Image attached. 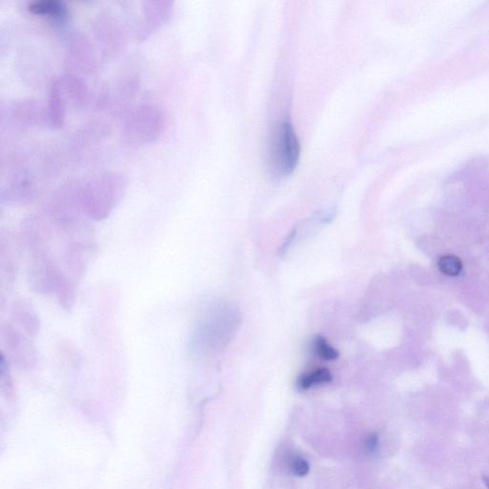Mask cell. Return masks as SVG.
<instances>
[{
  "instance_id": "6da1fadb",
  "label": "cell",
  "mask_w": 489,
  "mask_h": 489,
  "mask_svg": "<svg viewBox=\"0 0 489 489\" xmlns=\"http://www.w3.org/2000/svg\"><path fill=\"white\" fill-rule=\"evenodd\" d=\"M125 191L123 177L115 174L99 175L90 180L80 191V208L87 217L103 220L118 205Z\"/></svg>"
},
{
  "instance_id": "ba28073f",
  "label": "cell",
  "mask_w": 489,
  "mask_h": 489,
  "mask_svg": "<svg viewBox=\"0 0 489 489\" xmlns=\"http://www.w3.org/2000/svg\"><path fill=\"white\" fill-rule=\"evenodd\" d=\"M333 381L332 374L329 370L321 368L311 372L310 374H305L298 379V386L301 390H307L313 386L323 385V384L330 383Z\"/></svg>"
},
{
  "instance_id": "8fae6325",
  "label": "cell",
  "mask_w": 489,
  "mask_h": 489,
  "mask_svg": "<svg viewBox=\"0 0 489 489\" xmlns=\"http://www.w3.org/2000/svg\"><path fill=\"white\" fill-rule=\"evenodd\" d=\"M289 468L293 472L294 475L303 477L307 475L310 471V466L308 462L301 457H294L289 463Z\"/></svg>"
},
{
  "instance_id": "277c9868",
  "label": "cell",
  "mask_w": 489,
  "mask_h": 489,
  "mask_svg": "<svg viewBox=\"0 0 489 489\" xmlns=\"http://www.w3.org/2000/svg\"><path fill=\"white\" fill-rule=\"evenodd\" d=\"M171 2L150 1L145 2L143 8L142 36H150L152 32L159 29L167 23L172 10Z\"/></svg>"
},
{
  "instance_id": "8992f818",
  "label": "cell",
  "mask_w": 489,
  "mask_h": 489,
  "mask_svg": "<svg viewBox=\"0 0 489 489\" xmlns=\"http://www.w3.org/2000/svg\"><path fill=\"white\" fill-rule=\"evenodd\" d=\"M28 10L30 13L38 16H60L67 14V9L63 2L58 0H40V1L32 2L29 4Z\"/></svg>"
},
{
  "instance_id": "30bf717a",
  "label": "cell",
  "mask_w": 489,
  "mask_h": 489,
  "mask_svg": "<svg viewBox=\"0 0 489 489\" xmlns=\"http://www.w3.org/2000/svg\"><path fill=\"white\" fill-rule=\"evenodd\" d=\"M313 349L316 354L325 361H335L339 356L337 350L331 346L322 337H315V342H313Z\"/></svg>"
},
{
  "instance_id": "5b68a950",
  "label": "cell",
  "mask_w": 489,
  "mask_h": 489,
  "mask_svg": "<svg viewBox=\"0 0 489 489\" xmlns=\"http://www.w3.org/2000/svg\"><path fill=\"white\" fill-rule=\"evenodd\" d=\"M11 316L14 324L19 326L29 337H35L40 331V318L35 309L28 301H14L11 309Z\"/></svg>"
},
{
  "instance_id": "9c48e42d",
  "label": "cell",
  "mask_w": 489,
  "mask_h": 489,
  "mask_svg": "<svg viewBox=\"0 0 489 489\" xmlns=\"http://www.w3.org/2000/svg\"><path fill=\"white\" fill-rule=\"evenodd\" d=\"M438 267L442 274L449 276H458L463 270V264L458 257L454 255H444L440 257Z\"/></svg>"
},
{
  "instance_id": "7a4b0ae2",
  "label": "cell",
  "mask_w": 489,
  "mask_h": 489,
  "mask_svg": "<svg viewBox=\"0 0 489 489\" xmlns=\"http://www.w3.org/2000/svg\"><path fill=\"white\" fill-rule=\"evenodd\" d=\"M270 156L271 169L276 176H288L296 169L300 156V145L288 119H284L274 131Z\"/></svg>"
},
{
  "instance_id": "4fadbf2b",
  "label": "cell",
  "mask_w": 489,
  "mask_h": 489,
  "mask_svg": "<svg viewBox=\"0 0 489 489\" xmlns=\"http://www.w3.org/2000/svg\"><path fill=\"white\" fill-rule=\"evenodd\" d=\"M484 483L486 484V488L489 489V477L483 476Z\"/></svg>"
},
{
  "instance_id": "3957f363",
  "label": "cell",
  "mask_w": 489,
  "mask_h": 489,
  "mask_svg": "<svg viewBox=\"0 0 489 489\" xmlns=\"http://www.w3.org/2000/svg\"><path fill=\"white\" fill-rule=\"evenodd\" d=\"M28 337L11 323L1 326V337L8 359L24 370L32 369L36 363L35 347Z\"/></svg>"
},
{
  "instance_id": "7c38bea8",
  "label": "cell",
  "mask_w": 489,
  "mask_h": 489,
  "mask_svg": "<svg viewBox=\"0 0 489 489\" xmlns=\"http://www.w3.org/2000/svg\"><path fill=\"white\" fill-rule=\"evenodd\" d=\"M378 445H379L378 435H376V434L369 435V436L367 437V439L365 440V446H366V449L368 450V451H370V452L374 451V450L377 449V447H378Z\"/></svg>"
},
{
  "instance_id": "52a82bcc",
  "label": "cell",
  "mask_w": 489,
  "mask_h": 489,
  "mask_svg": "<svg viewBox=\"0 0 489 489\" xmlns=\"http://www.w3.org/2000/svg\"><path fill=\"white\" fill-rule=\"evenodd\" d=\"M49 117L50 123L55 128L62 125L64 119V106L62 96H60V87L57 82H53L49 90Z\"/></svg>"
}]
</instances>
